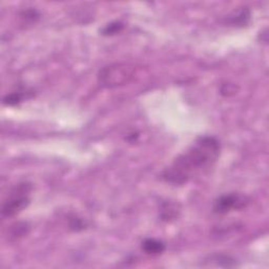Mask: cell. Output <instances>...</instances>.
<instances>
[{
  "instance_id": "obj_8",
  "label": "cell",
  "mask_w": 269,
  "mask_h": 269,
  "mask_svg": "<svg viewBox=\"0 0 269 269\" xmlns=\"http://www.w3.org/2000/svg\"><path fill=\"white\" fill-rule=\"evenodd\" d=\"M30 232V225L25 222H17L13 224L9 232V239L10 240H19L25 237Z\"/></svg>"
},
{
  "instance_id": "obj_1",
  "label": "cell",
  "mask_w": 269,
  "mask_h": 269,
  "mask_svg": "<svg viewBox=\"0 0 269 269\" xmlns=\"http://www.w3.org/2000/svg\"><path fill=\"white\" fill-rule=\"evenodd\" d=\"M220 153L221 143L216 137H198L161 174V179L173 185H183L196 177L207 174L216 165Z\"/></svg>"
},
{
  "instance_id": "obj_7",
  "label": "cell",
  "mask_w": 269,
  "mask_h": 269,
  "mask_svg": "<svg viewBox=\"0 0 269 269\" xmlns=\"http://www.w3.org/2000/svg\"><path fill=\"white\" fill-rule=\"evenodd\" d=\"M251 14L247 8H243L239 10L237 13L232 14V15L225 18L224 22L232 24L234 26H245L250 21Z\"/></svg>"
},
{
  "instance_id": "obj_9",
  "label": "cell",
  "mask_w": 269,
  "mask_h": 269,
  "mask_svg": "<svg viewBox=\"0 0 269 269\" xmlns=\"http://www.w3.org/2000/svg\"><path fill=\"white\" fill-rule=\"evenodd\" d=\"M207 261H209V263H215V265L219 267H235L237 265L236 260L226 254H214L209 257Z\"/></svg>"
},
{
  "instance_id": "obj_2",
  "label": "cell",
  "mask_w": 269,
  "mask_h": 269,
  "mask_svg": "<svg viewBox=\"0 0 269 269\" xmlns=\"http://www.w3.org/2000/svg\"><path fill=\"white\" fill-rule=\"evenodd\" d=\"M136 74V66L131 63H111L98 73V83L105 89H115L129 83Z\"/></svg>"
},
{
  "instance_id": "obj_14",
  "label": "cell",
  "mask_w": 269,
  "mask_h": 269,
  "mask_svg": "<svg viewBox=\"0 0 269 269\" xmlns=\"http://www.w3.org/2000/svg\"><path fill=\"white\" fill-rule=\"evenodd\" d=\"M220 92H221V95H223L225 97H229V96H233V95L237 94L238 88L236 87V84H234V83L226 82V83L222 84Z\"/></svg>"
},
{
  "instance_id": "obj_6",
  "label": "cell",
  "mask_w": 269,
  "mask_h": 269,
  "mask_svg": "<svg viewBox=\"0 0 269 269\" xmlns=\"http://www.w3.org/2000/svg\"><path fill=\"white\" fill-rule=\"evenodd\" d=\"M141 248L149 256H159V254L163 253L166 249V245L164 242L153 238H147L145 239L142 244H141Z\"/></svg>"
},
{
  "instance_id": "obj_4",
  "label": "cell",
  "mask_w": 269,
  "mask_h": 269,
  "mask_svg": "<svg viewBox=\"0 0 269 269\" xmlns=\"http://www.w3.org/2000/svg\"><path fill=\"white\" fill-rule=\"evenodd\" d=\"M249 198L245 195L239 193H229L222 195L218 198L212 210L217 215H226L232 211L244 209L249 204Z\"/></svg>"
},
{
  "instance_id": "obj_11",
  "label": "cell",
  "mask_w": 269,
  "mask_h": 269,
  "mask_svg": "<svg viewBox=\"0 0 269 269\" xmlns=\"http://www.w3.org/2000/svg\"><path fill=\"white\" fill-rule=\"evenodd\" d=\"M124 23L122 21H112L104 25L100 30L102 36H114L121 33L124 30Z\"/></svg>"
},
{
  "instance_id": "obj_10",
  "label": "cell",
  "mask_w": 269,
  "mask_h": 269,
  "mask_svg": "<svg viewBox=\"0 0 269 269\" xmlns=\"http://www.w3.org/2000/svg\"><path fill=\"white\" fill-rule=\"evenodd\" d=\"M19 17L23 24H32L40 18V14L34 8H26L19 12Z\"/></svg>"
},
{
  "instance_id": "obj_3",
  "label": "cell",
  "mask_w": 269,
  "mask_h": 269,
  "mask_svg": "<svg viewBox=\"0 0 269 269\" xmlns=\"http://www.w3.org/2000/svg\"><path fill=\"white\" fill-rule=\"evenodd\" d=\"M32 190L33 186L29 182H21L17 184L11 190L7 200L4 202L2 215L6 218H12L20 214L31 203L30 193Z\"/></svg>"
},
{
  "instance_id": "obj_12",
  "label": "cell",
  "mask_w": 269,
  "mask_h": 269,
  "mask_svg": "<svg viewBox=\"0 0 269 269\" xmlns=\"http://www.w3.org/2000/svg\"><path fill=\"white\" fill-rule=\"evenodd\" d=\"M24 98V94L20 91L13 92L11 94H8L4 98V104L8 106H15L22 102Z\"/></svg>"
},
{
  "instance_id": "obj_5",
  "label": "cell",
  "mask_w": 269,
  "mask_h": 269,
  "mask_svg": "<svg viewBox=\"0 0 269 269\" xmlns=\"http://www.w3.org/2000/svg\"><path fill=\"white\" fill-rule=\"evenodd\" d=\"M180 214V206L175 201H162L159 208V215L162 221L171 222L176 220Z\"/></svg>"
},
{
  "instance_id": "obj_13",
  "label": "cell",
  "mask_w": 269,
  "mask_h": 269,
  "mask_svg": "<svg viewBox=\"0 0 269 269\" xmlns=\"http://www.w3.org/2000/svg\"><path fill=\"white\" fill-rule=\"evenodd\" d=\"M68 227L74 232H80L87 227V223L81 218L73 215L72 217L68 218Z\"/></svg>"
}]
</instances>
